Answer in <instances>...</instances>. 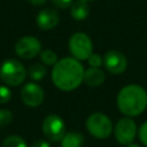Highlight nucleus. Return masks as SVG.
<instances>
[{"label":"nucleus","instance_id":"f257e3e1","mask_svg":"<svg viewBox=\"0 0 147 147\" xmlns=\"http://www.w3.org/2000/svg\"><path fill=\"white\" fill-rule=\"evenodd\" d=\"M84 65L75 57H63L59 60L52 69L51 78L56 88L70 92L80 86L84 79Z\"/></svg>","mask_w":147,"mask_h":147},{"label":"nucleus","instance_id":"f03ea898","mask_svg":"<svg viewBox=\"0 0 147 147\" xmlns=\"http://www.w3.org/2000/svg\"><path fill=\"white\" fill-rule=\"evenodd\" d=\"M116 105L124 116L136 117L147 107V91L138 84L125 85L117 94Z\"/></svg>","mask_w":147,"mask_h":147},{"label":"nucleus","instance_id":"7ed1b4c3","mask_svg":"<svg viewBox=\"0 0 147 147\" xmlns=\"http://www.w3.org/2000/svg\"><path fill=\"white\" fill-rule=\"evenodd\" d=\"M28 71L23 63L15 59H7L0 65V78L7 86H18L21 85Z\"/></svg>","mask_w":147,"mask_h":147},{"label":"nucleus","instance_id":"20e7f679","mask_svg":"<svg viewBox=\"0 0 147 147\" xmlns=\"http://www.w3.org/2000/svg\"><path fill=\"white\" fill-rule=\"evenodd\" d=\"M85 125H86L88 133L96 139L108 138L114 130L111 119L106 114L99 113V111L91 114L86 118Z\"/></svg>","mask_w":147,"mask_h":147},{"label":"nucleus","instance_id":"39448f33","mask_svg":"<svg viewBox=\"0 0 147 147\" xmlns=\"http://www.w3.org/2000/svg\"><path fill=\"white\" fill-rule=\"evenodd\" d=\"M68 48L72 57L84 61L93 53V42L85 32H76L69 38Z\"/></svg>","mask_w":147,"mask_h":147},{"label":"nucleus","instance_id":"423d86ee","mask_svg":"<svg viewBox=\"0 0 147 147\" xmlns=\"http://www.w3.org/2000/svg\"><path fill=\"white\" fill-rule=\"evenodd\" d=\"M41 129H42L44 136L47 138L48 141H52V142L61 141V139L67 132L65 123L63 118L56 114L47 115L42 121Z\"/></svg>","mask_w":147,"mask_h":147},{"label":"nucleus","instance_id":"0eeeda50","mask_svg":"<svg viewBox=\"0 0 147 147\" xmlns=\"http://www.w3.org/2000/svg\"><path fill=\"white\" fill-rule=\"evenodd\" d=\"M138 133V127L132 117H123L117 121L114 126V134L117 140L123 146H126L134 141Z\"/></svg>","mask_w":147,"mask_h":147},{"label":"nucleus","instance_id":"6e6552de","mask_svg":"<svg viewBox=\"0 0 147 147\" xmlns=\"http://www.w3.org/2000/svg\"><path fill=\"white\" fill-rule=\"evenodd\" d=\"M41 52V42L33 36H24L15 44V53L21 59H33Z\"/></svg>","mask_w":147,"mask_h":147},{"label":"nucleus","instance_id":"1a4fd4ad","mask_svg":"<svg viewBox=\"0 0 147 147\" xmlns=\"http://www.w3.org/2000/svg\"><path fill=\"white\" fill-rule=\"evenodd\" d=\"M21 99L25 106L30 108H36L44 102L45 92L42 87L37 83H26L21 90Z\"/></svg>","mask_w":147,"mask_h":147},{"label":"nucleus","instance_id":"9d476101","mask_svg":"<svg viewBox=\"0 0 147 147\" xmlns=\"http://www.w3.org/2000/svg\"><path fill=\"white\" fill-rule=\"evenodd\" d=\"M103 65L110 74L119 75L126 70L127 59L122 52L117 49H110L103 55Z\"/></svg>","mask_w":147,"mask_h":147},{"label":"nucleus","instance_id":"9b49d317","mask_svg":"<svg viewBox=\"0 0 147 147\" xmlns=\"http://www.w3.org/2000/svg\"><path fill=\"white\" fill-rule=\"evenodd\" d=\"M59 22H60V15L57 10L53 8L41 9L36 17V23L38 28L41 30H52L59 24Z\"/></svg>","mask_w":147,"mask_h":147},{"label":"nucleus","instance_id":"f8f14e48","mask_svg":"<svg viewBox=\"0 0 147 147\" xmlns=\"http://www.w3.org/2000/svg\"><path fill=\"white\" fill-rule=\"evenodd\" d=\"M105 79H106V75H105L103 70H101L100 68L90 67L88 69H85V71H84L83 82L90 87H98V86L102 85Z\"/></svg>","mask_w":147,"mask_h":147},{"label":"nucleus","instance_id":"ddd939ff","mask_svg":"<svg viewBox=\"0 0 147 147\" xmlns=\"http://www.w3.org/2000/svg\"><path fill=\"white\" fill-rule=\"evenodd\" d=\"M90 14V6L88 2L83 0L74 1L70 6V16L76 21H83L85 20Z\"/></svg>","mask_w":147,"mask_h":147},{"label":"nucleus","instance_id":"4468645a","mask_svg":"<svg viewBox=\"0 0 147 147\" xmlns=\"http://www.w3.org/2000/svg\"><path fill=\"white\" fill-rule=\"evenodd\" d=\"M84 140H85L84 134L78 131L65 132V134L61 139V146L62 147H82L84 144Z\"/></svg>","mask_w":147,"mask_h":147},{"label":"nucleus","instance_id":"2eb2a0df","mask_svg":"<svg viewBox=\"0 0 147 147\" xmlns=\"http://www.w3.org/2000/svg\"><path fill=\"white\" fill-rule=\"evenodd\" d=\"M29 77L34 82H40L47 75V69L41 63H32L28 69Z\"/></svg>","mask_w":147,"mask_h":147},{"label":"nucleus","instance_id":"dca6fc26","mask_svg":"<svg viewBox=\"0 0 147 147\" xmlns=\"http://www.w3.org/2000/svg\"><path fill=\"white\" fill-rule=\"evenodd\" d=\"M1 147H28V145L22 137L17 134H11L3 139Z\"/></svg>","mask_w":147,"mask_h":147},{"label":"nucleus","instance_id":"f3484780","mask_svg":"<svg viewBox=\"0 0 147 147\" xmlns=\"http://www.w3.org/2000/svg\"><path fill=\"white\" fill-rule=\"evenodd\" d=\"M40 60L44 64L46 65H54L59 59L55 52H53L52 49H44L40 52Z\"/></svg>","mask_w":147,"mask_h":147},{"label":"nucleus","instance_id":"a211bd4d","mask_svg":"<svg viewBox=\"0 0 147 147\" xmlns=\"http://www.w3.org/2000/svg\"><path fill=\"white\" fill-rule=\"evenodd\" d=\"M13 122V113L9 109H0V126H7Z\"/></svg>","mask_w":147,"mask_h":147},{"label":"nucleus","instance_id":"6ab92c4d","mask_svg":"<svg viewBox=\"0 0 147 147\" xmlns=\"http://www.w3.org/2000/svg\"><path fill=\"white\" fill-rule=\"evenodd\" d=\"M11 99V91L8 86L0 85V105L7 103Z\"/></svg>","mask_w":147,"mask_h":147},{"label":"nucleus","instance_id":"aec40b11","mask_svg":"<svg viewBox=\"0 0 147 147\" xmlns=\"http://www.w3.org/2000/svg\"><path fill=\"white\" fill-rule=\"evenodd\" d=\"M86 61H87L88 65L93 67V68H100L103 64V57H101L99 54H95V53H92L91 56Z\"/></svg>","mask_w":147,"mask_h":147},{"label":"nucleus","instance_id":"412c9836","mask_svg":"<svg viewBox=\"0 0 147 147\" xmlns=\"http://www.w3.org/2000/svg\"><path fill=\"white\" fill-rule=\"evenodd\" d=\"M138 137L142 145L147 147V121L144 122L138 129Z\"/></svg>","mask_w":147,"mask_h":147},{"label":"nucleus","instance_id":"4be33fe9","mask_svg":"<svg viewBox=\"0 0 147 147\" xmlns=\"http://www.w3.org/2000/svg\"><path fill=\"white\" fill-rule=\"evenodd\" d=\"M74 0H52V3L60 9H65V8H70V6L72 5Z\"/></svg>","mask_w":147,"mask_h":147},{"label":"nucleus","instance_id":"5701e85b","mask_svg":"<svg viewBox=\"0 0 147 147\" xmlns=\"http://www.w3.org/2000/svg\"><path fill=\"white\" fill-rule=\"evenodd\" d=\"M32 147H51L48 140H42V139H39L37 141H34L32 144Z\"/></svg>","mask_w":147,"mask_h":147},{"label":"nucleus","instance_id":"b1692460","mask_svg":"<svg viewBox=\"0 0 147 147\" xmlns=\"http://www.w3.org/2000/svg\"><path fill=\"white\" fill-rule=\"evenodd\" d=\"M32 6H36V7H40V6H44L47 0H28Z\"/></svg>","mask_w":147,"mask_h":147},{"label":"nucleus","instance_id":"393cba45","mask_svg":"<svg viewBox=\"0 0 147 147\" xmlns=\"http://www.w3.org/2000/svg\"><path fill=\"white\" fill-rule=\"evenodd\" d=\"M126 147H140L138 144H136L134 141L133 142H131V144H129V145H126Z\"/></svg>","mask_w":147,"mask_h":147},{"label":"nucleus","instance_id":"a878e982","mask_svg":"<svg viewBox=\"0 0 147 147\" xmlns=\"http://www.w3.org/2000/svg\"><path fill=\"white\" fill-rule=\"evenodd\" d=\"M83 1H86V2H91V1H95V0H83Z\"/></svg>","mask_w":147,"mask_h":147}]
</instances>
